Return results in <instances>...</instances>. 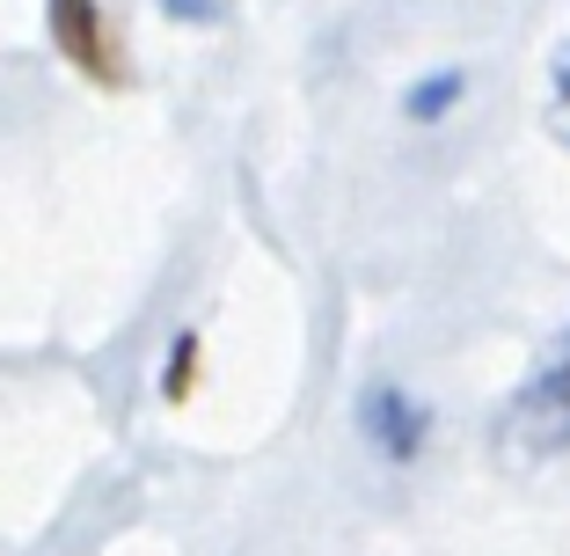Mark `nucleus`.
Returning <instances> with one entry per match:
<instances>
[{
	"label": "nucleus",
	"mask_w": 570,
	"mask_h": 556,
	"mask_svg": "<svg viewBox=\"0 0 570 556\" xmlns=\"http://www.w3.org/2000/svg\"><path fill=\"white\" fill-rule=\"evenodd\" d=\"M563 455H570V322L534 352V367L520 373V388L498 403V425H490V461L504 476H534Z\"/></svg>",
	"instance_id": "obj_1"
},
{
	"label": "nucleus",
	"mask_w": 570,
	"mask_h": 556,
	"mask_svg": "<svg viewBox=\"0 0 570 556\" xmlns=\"http://www.w3.org/2000/svg\"><path fill=\"white\" fill-rule=\"evenodd\" d=\"M352 418H358V439H366L387 469H410V461L424 455V439H432V410H424L403 381H387V373H373V381L358 388Z\"/></svg>",
	"instance_id": "obj_2"
},
{
	"label": "nucleus",
	"mask_w": 570,
	"mask_h": 556,
	"mask_svg": "<svg viewBox=\"0 0 570 556\" xmlns=\"http://www.w3.org/2000/svg\"><path fill=\"white\" fill-rule=\"evenodd\" d=\"M45 16H51V45L67 51L73 74H88L102 88L125 81V45L110 30V8L102 0H45Z\"/></svg>",
	"instance_id": "obj_3"
},
{
	"label": "nucleus",
	"mask_w": 570,
	"mask_h": 556,
	"mask_svg": "<svg viewBox=\"0 0 570 556\" xmlns=\"http://www.w3.org/2000/svg\"><path fill=\"white\" fill-rule=\"evenodd\" d=\"M461 96H469V74H461V67H439V74H424V81H410L403 110H410L417 125H439Z\"/></svg>",
	"instance_id": "obj_4"
},
{
	"label": "nucleus",
	"mask_w": 570,
	"mask_h": 556,
	"mask_svg": "<svg viewBox=\"0 0 570 556\" xmlns=\"http://www.w3.org/2000/svg\"><path fill=\"white\" fill-rule=\"evenodd\" d=\"M541 125L556 133V147H570V37L549 59V103H541Z\"/></svg>",
	"instance_id": "obj_5"
},
{
	"label": "nucleus",
	"mask_w": 570,
	"mask_h": 556,
	"mask_svg": "<svg viewBox=\"0 0 570 556\" xmlns=\"http://www.w3.org/2000/svg\"><path fill=\"white\" fill-rule=\"evenodd\" d=\"M190 388H198V330H184V338L168 344V373H161V396H168V403H184Z\"/></svg>",
	"instance_id": "obj_6"
},
{
	"label": "nucleus",
	"mask_w": 570,
	"mask_h": 556,
	"mask_svg": "<svg viewBox=\"0 0 570 556\" xmlns=\"http://www.w3.org/2000/svg\"><path fill=\"white\" fill-rule=\"evenodd\" d=\"M227 8L235 0H161L168 22H190V30H213V22H227Z\"/></svg>",
	"instance_id": "obj_7"
}]
</instances>
